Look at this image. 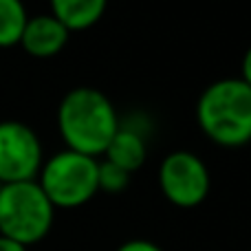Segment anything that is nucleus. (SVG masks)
<instances>
[{
    "mask_svg": "<svg viewBox=\"0 0 251 251\" xmlns=\"http://www.w3.org/2000/svg\"><path fill=\"white\" fill-rule=\"evenodd\" d=\"M57 130L69 150L97 159L119 130V113L101 91L77 86L57 106Z\"/></svg>",
    "mask_w": 251,
    "mask_h": 251,
    "instance_id": "obj_1",
    "label": "nucleus"
},
{
    "mask_svg": "<svg viewBox=\"0 0 251 251\" xmlns=\"http://www.w3.org/2000/svg\"><path fill=\"white\" fill-rule=\"evenodd\" d=\"M196 122L218 146H247L251 141V86L240 77L212 82L196 101Z\"/></svg>",
    "mask_w": 251,
    "mask_h": 251,
    "instance_id": "obj_2",
    "label": "nucleus"
},
{
    "mask_svg": "<svg viewBox=\"0 0 251 251\" xmlns=\"http://www.w3.org/2000/svg\"><path fill=\"white\" fill-rule=\"evenodd\" d=\"M55 207L38 181L9 183L0 190V236L31 247L51 231Z\"/></svg>",
    "mask_w": 251,
    "mask_h": 251,
    "instance_id": "obj_3",
    "label": "nucleus"
},
{
    "mask_svg": "<svg viewBox=\"0 0 251 251\" xmlns=\"http://www.w3.org/2000/svg\"><path fill=\"white\" fill-rule=\"evenodd\" d=\"M95 156L73 152L69 148L44 159L38 174V185L53 207H79L100 192Z\"/></svg>",
    "mask_w": 251,
    "mask_h": 251,
    "instance_id": "obj_4",
    "label": "nucleus"
},
{
    "mask_svg": "<svg viewBox=\"0 0 251 251\" xmlns=\"http://www.w3.org/2000/svg\"><path fill=\"white\" fill-rule=\"evenodd\" d=\"M209 170L199 154L190 150H174L159 165V187L176 207H196L209 194Z\"/></svg>",
    "mask_w": 251,
    "mask_h": 251,
    "instance_id": "obj_5",
    "label": "nucleus"
},
{
    "mask_svg": "<svg viewBox=\"0 0 251 251\" xmlns=\"http://www.w3.org/2000/svg\"><path fill=\"white\" fill-rule=\"evenodd\" d=\"M44 163L38 132L25 122H0V183L35 181Z\"/></svg>",
    "mask_w": 251,
    "mask_h": 251,
    "instance_id": "obj_6",
    "label": "nucleus"
},
{
    "mask_svg": "<svg viewBox=\"0 0 251 251\" xmlns=\"http://www.w3.org/2000/svg\"><path fill=\"white\" fill-rule=\"evenodd\" d=\"M69 42V31L51 16V13H35L29 16L20 38V47L31 57L47 60L62 51Z\"/></svg>",
    "mask_w": 251,
    "mask_h": 251,
    "instance_id": "obj_7",
    "label": "nucleus"
},
{
    "mask_svg": "<svg viewBox=\"0 0 251 251\" xmlns=\"http://www.w3.org/2000/svg\"><path fill=\"white\" fill-rule=\"evenodd\" d=\"M104 11L106 0H53L49 13L71 33L97 25Z\"/></svg>",
    "mask_w": 251,
    "mask_h": 251,
    "instance_id": "obj_8",
    "label": "nucleus"
},
{
    "mask_svg": "<svg viewBox=\"0 0 251 251\" xmlns=\"http://www.w3.org/2000/svg\"><path fill=\"white\" fill-rule=\"evenodd\" d=\"M104 159L132 174L148 159V139L139 137L137 132H130L126 128H119L115 137L110 139L108 148L104 150Z\"/></svg>",
    "mask_w": 251,
    "mask_h": 251,
    "instance_id": "obj_9",
    "label": "nucleus"
},
{
    "mask_svg": "<svg viewBox=\"0 0 251 251\" xmlns=\"http://www.w3.org/2000/svg\"><path fill=\"white\" fill-rule=\"evenodd\" d=\"M26 20L29 13L20 0H0V49L20 44Z\"/></svg>",
    "mask_w": 251,
    "mask_h": 251,
    "instance_id": "obj_10",
    "label": "nucleus"
},
{
    "mask_svg": "<svg viewBox=\"0 0 251 251\" xmlns=\"http://www.w3.org/2000/svg\"><path fill=\"white\" fill-rule=\"evenodd\" d=\"M130 181H132V174L122 170L119 165L110 163L106 159L97 163V185H100V190L108 192V194H122L130 185Z\"/></svg>",
    "mask_w": 251,
    "mask_h": 251,
    "instance_id": "obj_11",
    "label": "nucleus"
},
{
    "mask_svg": "<svg viewBox=\"0 0 251 251\" xmlns=\"http://www.w3.org/2000/svg\"><path fill=\"white\" fill-rule=\"evenodd\" d=\"M117 251H163V247H159L156 243L146 238H134V240H126L124 245H119Z\"/></svg>",
    "mask_w": 251,
    "mask_h": 251,
    "instance_id": "obj_12",
    "label": "nucleus"
},
{
    "mask_svg": "<svg viewBox=\"0 0 251 251\" xmlns=\"http://www.w3.org/2000/svg\"><path fill=\"white\" fill-rule=\"evenodd\" d=\"M0 251H29V247L7 238V236H0Z\"/></svg>",
    "mask_w": 251,
    "mask_h": 251,
    "instance_id": "obj_13",
    "label": "nucleus"
},
{
    "mask_svg": "<svg viewBox=\"0 0 251 251\" xmlns=\"http://www.w3.org/2000/svg\"><path fill=\"white\" fill-rule=\"evenodd\" d=\"M243 82H247L251 86V47L245 51V57H243Z\"/></svg>",
    "mask_w": 251,
    "mask_h": 251,
    "instance_id": "obj_14",
    "label": "nucleus"
},
{
    "mask_svg": "<svg viewBox=\"0 0 251 251\" xmlns=\"http://www.w3.org/2000/svg\"><path fill=\"white\" fill-rule=\"evenodd\" d=\"M0 190H2V183H0Z\"/></svg>",
    "mask_w": 251,
    "mask_h": 251,
    "instance_id": "obj_15",
    "label": "nucleus"
}]
</instances>
